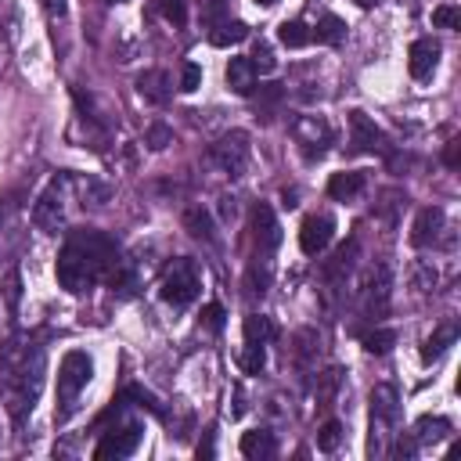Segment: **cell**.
<instances>
[{
	"label": "cell",
	"mask_w": 461,
	"mask_h": 461,
	"mask_svg": "<svg viewBox=\"0 0 461 461\" xmlns=\"http://www.w3.org/2000/svg\"><path fill=\"white\" fill-rule=\"evenodd\" d=\"M115 263H119V245L108 234H101L94 227H83V230H72L68 241L61 245L54 274H58V285L65 292L83 295L97 281H104L115 270Z\"/></svg>",
	"instance_id": "6da1fadb"
},
{
	"label": "cell",
	"mask_w": 461,
	"mask_h": 461,
	"mask_svg": "<svg viewBox=\"0 0 461 461\" xmlns=\"http://www.w3.org/2000/svg\"><path fill=\"white\" fill-rule=\"evenodd\" d=\"M0 367H4V385H7V414L14 425H22L36 400H40V389H43V371H47V357H43V346L36 342H7L4 353H0Z\"/></svg>",
	"instance_id": "7a4b0ae2"
},
{
	"label": "cell",
	"mask_w": 461,
	"mask_h": 461,
	"mask_svg": "<svg viewBox=\"0 0 461 461\" xmlns=\"http://www.w3.org/2000/svg\"><path fill=\"white\" fill-rule=\"evenodd\" d=\"M371 432H367V457H385L393 436L400 432V389L393 382H378L371 389Z\"/></svg>",
	"instance_id": "3957f363"
},
{
	"label": "cell",
	"mask_w": 461,
	"mask_h": 461,
	"mask_svg": "<svg viewBox=\"0 0 461 461\" xmlns=\"http://www.w3.org/2000/svg\"><path fill=\"white\" fill-rule=\"evenodd\" d=\"M90 378H94V360L83 349H68L58 364V411H54L58 421H68L76 414L79 393L90 385Z\"/></svg>",
	"instance_id": "277c9868"
},
{
	"label": "cell",
	"mask_w": 461,
	"mask_h": 461,
	"mask_svg": "<svg viewBox=\"0 0 461 461\" xmlns=\"http://www.w3.org/2000/svg\"><path fill=\"white\" fill-rule=\"evenodd\" d=\"M198 292H202L198 267H194L191 259H173V263L166 267L162 281H158L162 303H169L173 310H184V306H191V303L198 299Z\"/></svg>",
	"instance_id": "5b68a950"
},
{
	"label": "cell",
	"mask_w": 461,
	"mask_h": 461,
	"mask_svg": "<svg viewBox=\"0 0 461 461\" xmlns=\"http://www.w3.org/2000/svg\"><path fill=\"white\" fill-rule=\"evenodd\" d=\"M68 184H72V176L58 173V176L40 191V198L32 202V223H36V230L58 234V230L65 227V191H68Z\"/></svg>",
	"instance_id": "8992f818"
},
{
	"label": "cell",
	"mask_w": 461,
	"mask_h": 461,
	"mask_svg": "<svg viewBox=\"0 0 461 461\" xmlns=\"http://www.w3.org/2000/svg\"><path fill=\"white\" fill-rule=\"evenodd\" d=\"M360 313L367 317V321H378L385 310H389V299H393V270H389V263H371L367 270H364V281H360Z\"/></svg>",
	"instance_id": "52a82bcc"
},
{
	"label": "cell",
	"mask_w": 461,
	"mask_h": 461,
	"mask_svg": "<svg viewBox=\"0 0 461 461\" xmlns=\"http://www.w3.org/2000/svg\"><path fill=\"white\" fill-rule=\"evenodd\" d=\"M205 158H209V166L220 169L223 176H241L245 166H249V133H245V130H230V133H223L220 140L209 144Z\"/></svg>",
	"instance_id": "ba28073f"
},
{
	"label": "cell",
	"mask_w": 461,
	"mask_h": 461,
	"mask_svg": "<svg viewBox=\"0 0 461 461\" xmlns=\"http://www.w3.org/2000/svg\"><path fill=\"white\" fill-rule=\"evenodd\" d=\"M140 439H144V425H140V421H122V425H115V429H108V432L101 436V443L94 447V457H97V461L130 457V454L140 447Z\"/></svg>",
	"instance_id": "9c48e42d"
},
{
	"label": "cell",
	"mask_w": 461,
	"mask_h": 461,
	"mask_svg": "<svg viewBox=\"0 0 461 461\" xmlns=\"http://www.w3.org/2000/svg\"><path fill=\"white\" fill-rule=\"evenodd\" d=\"M292 137H295V144L303 148V155L313 162V158H321L324 148L331 144V126H328L324 115H299V119L292 122Z\"/></svg>",
	"instance_id": "30bf717a"
},
{
	"label": "cell",
	"mask_w": 461,
	"mask_h": 461,
	"mask_svg": "<svg viewBox=\"0 0 461 461\" xmlns=\"http://www.w3.org/2000/svg\"><path fill=\"white\" fill-rule=\"evenodd\" d=\"M252 241H256V252L263 259H270V252L281 245V223H277V216L267 202L252 205Z\"/></svg>",
	"instance_id": "8fae6325"
},
{
	"label": "cell",
	"mask_w": 461,
	"mask_h": 461,
	"mask_svg": "<svg viewBox=\"0 0 461 461\" xmlns=\"http://www.w3.org/2000/svg\"><path fill=\"white\" fill-rule=\"evenodd\" d=\"M357 252H360V245H357V238H349L346 245L335 249L331 259L321 263V281H324L331 292L346 288V281H349V274H353V263H357Z\"/></svg>",
	"instance_id": "7c38bea8"
},
{
	"label": "cell",
	"mask_w": 461,
	"mask_h": 461,
	"mask_svg": "<svg viewBox=\"0 0 461 461\" xmlns=\"http://www.w3.org/2000/svg\"><path fill=\"white\" fill-rule=\"evenodd\" d=\"M331 238H335V220H331L328 212H313V216H306L303 227H299V249H303L306 256H321V252L331 245Z\"/></svg>",
	"instance_id": "4fadbf2b"
},
{
	"label": "cell",
	"mask_w": 461,
	"mask_h": 461,
	"mask_svg": "<svg viewBox=\"0 0 461 461\" xmlns=\"http://www.w3.org/2000/svg\"><path fill=\"white\" fill-rule=\"evenodd\" d=\"M447 230V212L439 205H425L418 216H414V227H411V245L414 249H429L443 238Z\"/></svg>",
	"instance_id": "5bb4252c"
},
{
	"label": "cell",
	"mask_w": 461,
	"mask_h": 461,
	"mask_svg": "<svg viewBox=\"0 0 461 461\" xmlns=\"http://www.w3.org/2000/svg\"><path fill=\"white\" fill-rule=\"evenodd\" d=\"M349 148L353 151H385V133L360 108L349 112Z\"/></svg>",
	"instance_id": "9a60e30c"
},
{
	"label": "cell",
	"mask_w": 461,
	"mask_h": 461,
	"mask_svg": "<svg viewBox=\"0 0 461 461\" xmlns=\"http://www.w3.org/2000/svg\"><path fill=\"white\" fill-rule=\"evenodd\" d=\"M436 65H439V43H436L432 36H418V40L411 43V50H407V68H411V76H414V79H429V76L436 72Z\"/></svg>",
	"instance_id": "2e32d148"
},
{
	"label": "cell",
	"mask_w": 461,
	"mask_h": 461,
	"mask_svg": "<svg viewBox=\"0 0 461 461\" xmlns=\"http://www.w3.org/2000/svg\"><path fill=\"white\" fill-rule=\"evenodd\" d=\"M137 94L148 101V104H166L173 97V83H169V72L166 68H144L137 76Z\"/></svg>",
	"instance_id": "e0dca14e"
},
{
	"label": "cell",
	"mask_w": 461,
	"mask_h": 461,
	"mask_svg": "<svg viewBox=\"0 0 461 461\" xmlns=\"http://www.w3.org/2000/svg\"><path fill=\"white\" fill-rule=\"evenodd\" d=\"M367 187V173L364 169H346V173H331L328 180V194L335 202H357Z\"/></svg>",
	"instance_id": "ac0fdd59"
},
{
	"label": "cell",
	"mask_w": 461,
	"mask_h": 461,
	"mask_svg": "<svg viewBox=\"0 0 461 461\" xmlns=\"http://www.w3.org/2000/svg\"><path fill=\"white\" fill-rule=\"evenodd\" d=\"M454 342H457V324H454V321H443V324L425 339V346H421V360H425V364L439 360Z\"/></svg>",
	"instance_id": "d6986e66"
},
{
	"label": "cell",
	"mask_w": 461,
	"mask_h": 461,
	"mask_svg": "<svg viewBox=\"0 0 461 461\" xmlns=\"http://www.w3.org/2000/svg\"><path fill=\"white\" fill-rule=\"evenodd\" d=\"M238 450H241L249 461H267V457H274V436H270L267 429H249V432H241Z\"/></svg>",
	"instance_id": "ffe728a7"
},
{
	"label": "cell",
	"mask_w": 461,
	"mask_h": 461,
	"mask_svg": "<svg viewBox=\"0 0 461 461\" xmlns=\"http://www.w3.org/2000/svg\"><path fill=\"white\" fill-rule=\"evenodd\" d=\"M227 86L234 94H241V97H249L256 90V68H252L249 58H230V65H227Z\"/></svg>",
	"instance_id": "44dd1931"
},
{
	"label": "cell",
	"mask_w": 461,
	"mask_h": 461,
	"mask_svg": "<svg viewBox=\"0 0 461 461\" xmlns=\"http://www.w3.org/2000/svg\"><path fill=\"white\" fill-rule=\"evenodd\" d=\"M184 227H187V234H191V238H198V241H205V245H212V241H216L212 212H209V209H202V205H191V209L184 212Z\"/></svg>",
	"instance_id": "7402d4cb"
},
{
	"label": "cell",
	"mask_w": 461,
	"mask_h": 461,
	"mask_svg": "<svg viewBox=\"0 0 461 461\" xmlns=\"http://www.w3.org/2000/svg\"><path fill=\"white\" fill-rule=\"evenodd\" d=\"M241 40H249V25L238 22V18H223V22H216V25L209 29V43H212V47H234V43H241Z\"/></svg>",
	"instance_id": "603a6c76"
},
{
	"label": "cell",
	"mask_w": 461,
	"mask_h": 461,
	"mask_svg": "<svg viewBox=\"0 0 461 461\" xmlns=\"http://www.w3.org/2000/svg\"><path fill=\"white\" fill-rule=\"evenodd\" d=\"M411 436H414L418 447H425V443H439V439L450 436V421H447V418H432V414H425V418L414 421Z\"/></svg>",
	"instance_id": "cb8c5ba5"
},
{
	"label": "cell",
	"mask_w": 461,
	"mask_h": 461,
	"mask_svg": "<svg viewBox=\"0 0 461 461\" xmlns=\"http://www.w3.org/2000/svg\"><path fill=\"white\" fill-rule=\"evenodd\" d=\"M267 288H270V259L256 256V263H252L249 274H245V295H249V299H263Z\"/></svg>",
	"instance_id": "d4e9b609"
},
{
	"label": "cell",
	"mask_w": 461,
	"mask_h": 461,
	"mask_svg": "<svg viewBox=\"0 0 461 461\" xmlns=\"http://www.w3.org/2000/svg\"><path fill=\"white\" fill-rule=\"evenodd\" d=\"M310 36H317V43H342L346 40V22L339 18V14H321L317 18V29L310 32Z\"/></svg>",
	"instance_id": "484cf974"
},
{
	"label": "cell",
	"mask_w": 461,
	"mask_h": 461,
	"mask_svg": "<svg viewBox=\"0 0 461 461\" xmlns=\"http://www.w3.org/2000/svg\"><path fill=\"white\" fill-rule=\"evenodd\" d=\"M339 385H342V367H328V371H321V375H317V385H313L317 407H328V403L335 400Z\"/></svg>",
	"instance_id": "4316f807"
},
{
	"label": "cell",
	"mask_w": 461,
	"mask_h": 461,
	"mask_svg": "<svg viewBox=\"0 0 461 461\" xmlns=\"http://www.w3.org/2000/svg\"><path fill=\"white\" fill-rule=\"evenodd\" d=\"M277 40H281L285 47L295 50V47H306L313 36H310V25H306V22L292 18V22H281V25H277Z\"/></svg>",
	"instance_id": "83f0119b"
},
{
	"label": "cell",
	"mask_w": 461,
	"mask_h": 461,
	"mask_svg": "<svg viewBox=\"0 0 461 461\" xmlns=\"http://www.w3.org/2000/svg\"><path fill=\"white\" fill-rule=\"evenodd\" d=\"M241 331H245V342H259V346H267L274 339V324L263 313H249L245 324H241Z\"/></svg>",
	"instance_id": "f1b7e54d"
},
{
	"label": "cell",
	"mask_w": 461,
	"mask_h": 461,
	"mask_svg": "<svg viewBox=\"0 0 461 461\" xmlns=\"http://www.w3.org/2000/svg\"><path fill=\"white\" fill-rule=\"evenodd\" d=\"M436 281H439V274H436L432 259H414V267H411V285H414L418 292H432Z\"/></svg>",
	"instance_id": "f546056e"
},
{
	"label": "cell",
	"mask_w": 461,
	"mask_h": 461,
	"mask_svg": "<svg viewBox=\"0 0 461 461\" xmlns=\"http://www.w3.org/2000/svg\"><path fill=\"white\" fill-rule=\"evenodd\" d=\"M393 346H396V331L393 328H375V331L364 335V349L375 353V357H385Z\"/></svg>",
	"instance_id": "4dcf8cb0"
},
{
	"label": "cell",
	"mask_w": 461,
	"mask_h": 461,
	"mask_svg": "<svg viewBox=\"0 0 461 461\" xmlns=\"http://www.w3.org/2000/svg\"><path fill=\"white\" fill-rule=\"evenodd\" d=\"M342 436H346V432H342V421H335V418H331V421H324V425H321V432H317V450L335 454V450H339V443H342Z\"/></svg>",
	"instance_id": "1f68e13d"
},
{
	"label": "cell",
	"mask_w": 461,
	"mask_h": 461,
	"mask_svg": "<svg viewBox=\"0 0 461 461\" xmlns=\"http://www.w3.org/2000/svg\"><path fill=\"white\" fill-rule=\"evenodd\" d=\"M263 364H267V346L245 342V349H241V371H245V375H259Z\"/></svg>",
	"instance_id": "d6a6232c"
},
{
	"label": "cell",
	"mask_w": 461,
	"mask_h": 461,
	"mask_svg": "<svg viewBox=\"0 0 461 461\" xmlns=\"http://www.w3.org/2000/svg\"><path fill=\"white\" fill-rule=\"evenodd\" d=\"M144 144H148L151 151H162V148L173 144V130H169L166 122H148V130H144Z\"/></svg>",
	"instance_id": "836d02e7"
},
{
	"label": "cell",
	"mask_w": 461,
	"mask_h": 461,
	"mask_svg": "<svg viewBox=\"0 0 461 461\" xmlns=\"http://www.w3.org/2000/svg\"><path fill=\"white\" fill-rule=\"evenodd\" d=\"M432 25L436 29H461V7L457 4H439L432 11Z\"/></svg>",
	"instance_id": "e575fe53"
},
{
	"label": "cell",
	"mask_w": 461,
	"mask_h": 461,
	"mask_svg": "<svg viewBox=\"0 0 461 461\" xmlns=\"http://www.w3.org/2000/svg\"><path fill=\"white\" fill-rule=\"evenodd\" d=\"M122 400H137V407H148L155 418H166V411H162V403L148 393V389H140V385H130L126 393H122Z\"/></svg>",
	"instance_id": "d590c367"
},
{
	"label": "cell",
	"mask_w": 461,
	"mask_h": 461,
	"mask_svg": "<svg viewBox=\"0 0 461 461\" xmlns=\"http://www.w3.org/2000/svg\"><path fill=\"white\" fill-rule=\"evenodd\" d=\"M249 61H252V68H256V76H267V72H274V54H270V47H263V43H256V50L249 54Z\"/></svg>",
	"instance_id": "8d00e7d4"
},
{
	"label": "cell",
	"mask_w": 461,
	"mask_h": 461,
	"mask_svg": "<svg viewBox=\"0 0 461 461\" xmlns=\"http://www.w3.org/2000/svg\"><path fill=\"white\" fill-rule=\"evenodd\" d=\"M158 7H162V14H166V22H173L176 29L187 22V7H184V0H158Z\"/></svg>",
	"instance_id": "74e56055"
},
{
	"label": "cell",
	"mask_w": 461,
	"mask_h": 461,
	"mask_svg": "<svg viewBox=\"0 0 461 461\" xmlns=\"http://www.w3.org/2000/svg\"><path fill=\"white\" fill-rule=\"evenodd\" d=\"M198 86H202V68H198L194 61H187L184 72H180V90H184V94H194Z\"/></svg>",
	"instance_id": "f35d334b"
},
{
	"label": "cell",
	"mask_w": 461,
	"mask_h": 461,
	"mask_svg": "<svg viewBox=\"0 0 461 461\" xmlns=\"http://www.w3.org/2000/svg\"><path fill=\"white\" fill-rule=\"evenodd\" d=\"M223 317H227V313H223L220 303H209V306L202 310V324H205L209 331H223Z\"/></svg>",
	"instance_id": "ab89813d"
},
{
	"label": "cell",
	"mask_w": 461,
	"mask_h": 461,
	"mask_svg": "<svg viewBox=\"0 0 461 461\" xmlns=\"http://www.w3.org/2000/svg\"><path fill=\"white\" fill-rule=\"evenodd\" d=\"M18 295H22V277H18V270H11V277H7V299H11V310H18Z\"/></svg>",
	"instance_id": "60d3db41"
},
{
	"label": "cell",
	"mask_w": 461,
	"mask_h": 461,
	"mask_svg": "<svg viewBox=\"0 0 461 461\" xmlns=\"http://www.w3.org/2000/svg\"><path fill=\"white\" fill-rule=\"evenodd\" d=\"M443 162H447L450 169H454V166L461 162V140H457V137H454V140H447V151H443Z\"/></svg>",
	"instance_id": "b9f144b4"
},
{
	"label": "cell",
	"mask_w": 461,
	"mask_h": 461,
	"mask_svg": "<svg viewBox=\"0 0 461 461\" xmlns=\"http://www.w3.org/2000/svg\"><path fill=\"white\" fill-rule=\"evenodd\" d=\"M43 7H47V14L58 18V22L68 14V0H43Z\"/></svg>",
	"instance_id": "7bdbcfd3"
},
{
	"label": "cell",
	"mask_w": 461,
	"mask_h": 461,
	"mask_svg": "<svg viewBox=\"0 0 461 461\" xmlns=\"http://www.w3.org/2000/svg\"><path fill=\"white\" fill-rule=\"evenodd\" d=\"M234 212H238V198L223 194V198H220V216H223V220H234Z\"/></svg>",
	"instance_id": "ee69618b"
},
{
	"label": "cell",
	"mask_w": 461,
	"mask_h": 461,
	"mask_svg": "<svg viewBox=\"0 0 461 461\" xmlns=\"http://www.w3.org/2000/svg\"><path fill=\"white\" fill-rule=\"evenodd\" d=\"M375 4H378V0H357V7H364V11H367V7H375Z\"/></svg>",
	"instance_id": "f6af8a7d"
},
{
	"label": "cell",
	"mask_w": 461,
	"mask_h": 461,
	"mask_svg": "<svg viewBox=\"0 0 461 461\" xmlns=\"http://www.w3.org/2000/svg\"><path fill=\"white\" fill-rule=\"evenodd\" d=\"M256 4H263V7H270V4H277V0H256Z\"/></svg>",
	"instance_id": "bcb514c9"
},
{
	"label": "cell",
	"mask_w": 461,
	"mask_h": 461,
	"mask_svg": "<svg viewBox=\"0 0 461 461\" xmlns=\"http://www.w3.org/2000/svg\"><path fill=\"white\" fill-rule=\"evenodd\" d=\"M112 4H115V0H112Z\"/></svg>",
	"instance_id": "7dc6e473"
}]
</instances>
